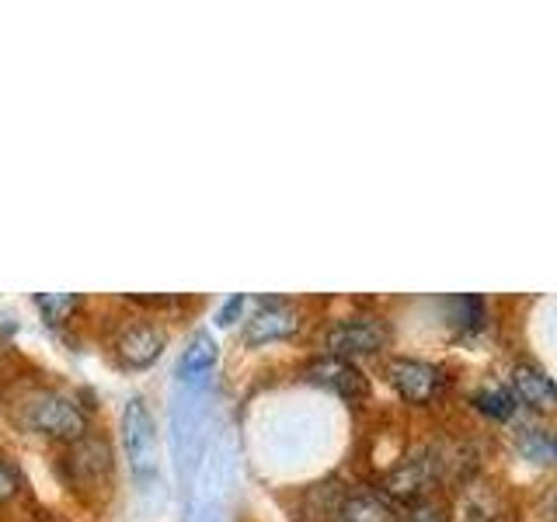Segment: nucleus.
Segmentation results:
<instances>
[{"label": "nucleus", "instance_id": "obj_1", "mask_svg": "<svg viewBox=\"0 0 557 522\" xmlns=\"http://www.w3.org/2000/svg\"><path fill=\"white\" fill-rule=\"evenodd\" d=\"M25 425L39 435H49V439H66V443H77L87 435V411L77 405L74 397L57 394V390H42L35 394L25 411Z\"/></svg>", "mask_w": 557, "mask_h": 522}, {"label": "nucleus", "instance_id": "obj_2", "mask_svg": "<svg viewBox=\"0 0 557 522\" xmlns=\"http://www.w3.org/2000/svg\"><path fill=\"white\" fill-rule=\"evenodd\" d=\"M387 338H391V331L380 318H373V313H356V318H342V321H335L327 327L324 348L335 359L348 362V359L380 352V348L387 345Z\"/></svg>", "mask_w": 557, "mask_h": 522}, {"label": "nucleus", "instance_id": "obj_3", "mask_svg": "<svg viewBox=\"0 0 557 522\" xmlns=\"http://www.w3.org/2000/svg\"><path fill=\"white\" fill-rule=\"evenodd\" d=\"M122 439H126L133 474L139 481L157 474V425L144 397H133L122 411Z\"/></svg>", "mask_w": 557, "mask_h": 522}, {"label": "nucleus", "instance_id": "obj_4", "mask_svg": "<svg viewBox=\"0 0 557 522\" xmlns=\"http://www.w3.org/2000/svg\"><path fill=\"white\" fill-rule=\"evenodd\" d=\"M391 387L408 400V405H429L446 387V376L440 365L425 359H391L387 362Z\"/></svg>", "mask_w": 557, "mask_h": 522}, {"label": "nucleus", "instance_id": "obj_5", "mask_svg": "<svg viewBox=\"0 0 557 522\" xmlns=\"http://www.w3.org/2000/svg\"><path fill=\"white\" fill-rule=\"evenodd\" d=\"M296 331H300V310L289 307L286 300H265L251 313V321L244 324L240 341L248 348H261V345L293 338Z\"/></svg>", "mask_w": 557, "mask_h": 522}, {"label": "nucleus", "instance_id": "obj_6", "mask_svg": "<svg viewBox=\"0 0 557 522\" xmlns=\"http://www.w3.org/2000/svg\"><path fill=\"white\" fill-rule=\"evenodd\" d=\"M440 474H443V460H435V452H418V457L391 470L387 481H383V492L411 505L418 498H425V492L440 481Z\"/></svg>", "mask_w": 557, "mask_h": 522}, {"label": "nucleus", "instance_id": "obj_7", "mask_svg": "<svg viewBox=\"0 0 557 522\" xmlns=\"http://www.w3.org/2000/svg\"><path fill=\"white\" fill-rule=\"evenodd\" d=\"M168 345V331L153 321H136V324H126L119 331L115 338V352L119 359L129 365V370H147L157 359H161Z\"/></svg>", "mask_w": 557, "mask_h": 522}, {"label": "nucleus", "instance_id": "obj_8", "mask_svg": "<svg viewBox=\"0 0 557 522\" xmlns=\"http://www.w3.org/2000/svg\"><path fill=\"white\" fill-rule=\"evenodd\" d=\"M512 394L533 411H554L557 408V383L540 370L536 362H519L512 370Z\"/></svg>", "mask_w": 557, "mask_h": 522}, {"label": "nucleus", "instance_id": "obj_9", "mask_svg": "<svg viewBox=\"0 0 557 522\" xmlns=\"http://www.w3.org/2000/svg\"><path fill=\"white\" fill-rule=\"evenodd\" d=\"M307 376H310L313 383H321V387H327V390H335V394L348 397V400H356V397L366 394V380H362V373L356 370L352 362L335 359V356H327V359H321V362H313L310 370H307Z\"/></svg>", "mask_w": 557, "mask_h": 522}, {"label": "nucleus", "instance_id": "obj_10", "mask_svg": "<svg viewBox=\"0 0 557 522\" xmlns=\"http://www.w3.org/2000/svg\"><path fill=\"white\" fill-rule=\"evenodd\" d=\"M216 356H220V348H216V338L209 335V331H199V335H191L188 348H185V356H182V365H178V373L185 383H191V387H199V383L213 373V365H216Z\"/></svg>", "mask_w": 557, "mask_h": 522}, {"label": "nucleus", "instance_id": "obj_11", "mask_svg": "<svg viewBox=\"0 0 557 522\" xmlns=\"http://www.w3.org/2000/svg\"><path fill=\"white\" fill-rule=\"evenodd\" d=\"M338 522H397L394 509L387 505V498H380L373 492H356L348 495L338 509H335Z\"/></svg>", "mask_w": 557, "mask_h": 522}, {"label": "nucleus", "instance_id": "obj_12", "mask_svg": "<svg viewBox=\"0 0 557 522\" xmlns=\"http://www.w3.org/2000/svg\"><path fill=\"white\" fill-rule=\"evenodd\" d=\"M470 405H474L481 414L495 418V422H505V418L516 414V394L512 390H502V387H484L470 397Z\"/></svg>", "mask_w": 557, "mask_h": 522}, {"label": "nucleus", "instance_id": "obj_13", "mask_svg": "<svg viewBox=\"0 0 557 522\" xmlns=\"http://www.w3.org/2000/svg\"><path fill=\"white\" fill-rule=\"evenodd\" d=\"M77 296L74 293H42V296H35V307H39L46 313V321L52 324H63L70 313L77 310Z\"/></svg>", "mask_w": 557, "mask_h": 522}, {"label": "nucleus", "instance_id": "obj_14", "mask_svg": "<svg viewBox=\"0 0 557 522\" xmlns=\"http://www.w3.org/2000/svg\"><path fill=\"white\" fill-rule=\"evenodd\" d=\"M400 522H449V512H446V505H440L435 498H418L405 509Z\"/></svg>", "mask_w": 557, "mask_h": 522}, {"label": "nucleus", "instance_id": "obj_15", "mask_svg": "<svg viewBox=\"0 0 557 522\" xmlns=\"http://www.w3.org/2000/svg\"><path fill=\"white\" fill-rule=\"evenodd\" d=\"M17 492H22V474H17L8 457H0V501L14 498Z\"/></svg>", "mask_w": 557, "mask_h": 522}, {"label": "nucleus", "instance_id": "obj_16", "mask_svg": "<svg viewBox=\"0 0 557 522\" xmlns=\"http://www.w3.org/2000/svg\"><path fill=\"white\" fill-rule=\"evenodd\" d=\"M240 310H244V296L237 293V296H231V300L223 303V310H220V324H223V327H226V324H234Z\"/></svg>", "mask_w": 557, "mask_h": 522}, {"label": "nucleus", "instance_id": "obj_17", "mask_svg": "<svg viewBox=\"0 0 557 522\" xmlns=\"http://www.w3.org/2000/svg\"><path fill=\"white\" fill-rule=\"evenodd\" d=\"M550 452H557V439H550Z\"/></svg>", "mask_w": 557, "mask_h": 522}]
</instances>
